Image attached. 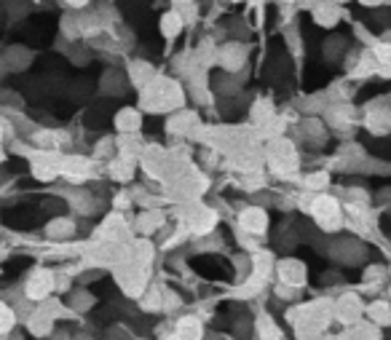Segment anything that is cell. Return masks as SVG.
<instances>
[{
	"label": "cell",
	"instance_id": "cell-1",
	"mask_svg": "<svg viewBox=\"0 0 391 340\" xmlns=\"http://www.w3.org/2000/svg\"><path fill=\"white\" fill-rule=\"evenodd\" d=\"M100 91L105 97H123L126 94V76L118 67H108L105 76H102Z\"/></svg>",
	"mask_w": 391,
	"mask_h": 340
},
{
	"label": "cell",
	"instance_id": "cell-2",
	"mask_svg": "<svg viewBox=\"0 0 391 340\" xmlns=\"http://www.w3.org/2000/svg\"><path fill=\"white\" fill-rule=\"evenodd\" d=\"M239 225H241V231H244V233L260 236V233L269 228V215H266V212H263L260 207H249L244 215H241Z\"/></svg>",
	"mask_w": 391,
	"mask_h": 340
},
{
	"label": "cell",
	"instance_id": "cell-3",
	"mask_svg": "<svg viewBox=\"0 0 391 340\" xmlns=\"http://www.w3.org/2000/svg\"><path fill=\"white\" fill-rule=\"evenodd\" d=\"M276 268H279V276L284 284L301 287L303 282H306V265H303L301 260H281Z\"/></svg>",
	"mask_w": 391,
	"mask_h": 340
},
{
	"label": "cell",
	"instance_id": "cell-4",
	"mask_svg": "<svg viewBox=\"0 0 391 340\" xmlns=\"http://www.w3.org/2000/svg\"><path fill=\"white\" fill-rule=\"evenodd\" d=\"M335 311H338V316L343 319L346 324H357L359 314H362V306H359V300L354 295H346V297L338 300Z\"/></svg>",
	"mask_w": 391,
	"mask_h": 340
},
{
	"label": "cell",
	"instance_id": "cell-5",
	"mask_svg": "<svg viewBox=\"0 0 391 340\" xmlns=\"http://www.w3.org/2000/svg\"><path fill=\"white\" fill-rule=\"evenodd\" d=\"M172 335L174 338H196V335H202V321H199V316L179 319L177 327L172 329Z\"/></svg>",
	"mask_w": 391,
	"mask_h": 340
},
{
	"label": "cell",
	"instance_id": "cell-6",
	"mask_svg": "<svg viewBox=\"0 0 391 340\" xmlns=\"http://www.w3.org/2000/svg\"><path fill=\"white\" fill-rule=\"evenodd\" d=\"M68 303H70V308H73V311H80V314H83V311L94 308V292L80 287V289H75V292L68 297Z\"/></svg>",
	"mask_w": 391,
	"mask_h": 340
},
{
	"label": "cell",
	"instance_id": "cell-7",
	"mask_svg": "<svg viewBox=\"0 0 391 340\" xmlns=\"http://www.w3.org/2000/svg\"><path fill=\"white\" fill-rule=\"evenodd\" d=\"M182 24H185V19H182L177 11H169L167 16L161 19V33L167 35V38H174V35H179Z\"/></svg>",
	"mask_w": 391,
	"mask_h": 340
},
{
	"label": "cell",
	"instance_id": "cell-8",
	"mask_svg": "<svg viewBox=\"0 0 391 340\" xmlns=\"http://www.w3.org/2000/svg\"><path fill=\"white\" fill-rule=\"evenodd\" d=\"M367 316L370 321H375V324H389V306H386L383 300H378V303H372V306L367 308Z\"/></svg>",
	"mask_w": 391,
	"mask_h": 340
},
{
	"label": "cell",
	"instance_id": "cell-9",
	"mask_svg": "<svg viewBox=\"0 0 391 340\" xmlns=\"http://www.w3.org/2000/svg\"><path fill=\"white\" fill-rule=\"evenodd\" d=\"M14 319H16L14 306H9V303H0V332H9L11 324H14Z\"/></svg>",
	"mask_w": 391,
	"mask_h": 340
},
{
	"label": "cell",
	"instance_id": "cell-10",
	"mask_svg": "<svg viewBox=\"0 0 391 340\" xmlns=\"http://www.w3.org/2000/svg\"><path fill=\"white\" fill-rule=\"evenodd\" d=\"M9 3L19 6V3H24V0H9ZM6 16H24V11H11V9H6Z\"/></svg>",
	"mask_w": 391,
	"mask_h": 340
},
{
	"label": "cell",
	"instance_id": "cell-11",
	"mask_svg": "<svg viewBox=\"0 0 391 340\" xmlns=\"http://www.w3.org/2000/svg\"><path fill=\"white\" fill-rule=\"evenodd\" d=\"M362 3H365V6H370V9H375V6H378V3H383V0H362Z\"/></svg>",
	"mask_w": 391,
	"mask_h": 340
}]
</instances>
